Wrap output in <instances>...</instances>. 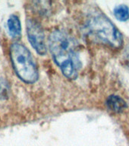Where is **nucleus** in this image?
Instances as JSON below:
<instances>
[{
	"label": "nucleus",
	"instance_id": "nucleus-1",
	"mask_svg": "<svg viewBox=\"0 0 129 146\" xmlns=\"http://www.w3.org/2000/svg\"><path fill=\"white\" fill-rule=\"evenodd\" d=\"M49 47L62 74L69 79H75L81 67L77 42L65 32L57 30L49 36Z\"/></svg>",
	"mask_w": 129,
	"mask_h": 146
},
{
	"label": "nucleus",
	"instance_id": "nucleus-2",
	"mask_svg": "<svg viewBox=\"0 0 129 146\" xmlns=\"http://www.w3.org/2000/svg\"><path fill=\"white\" fill-rule=\"evenodd\" d=\"M88 33L101 43L114 48H120L123 43L122 35L104 14L96 11L88 16L86 25Z\"/></svg>",
	"mask_w": 129,
	"mask_h": 146
},
{
	"label": "nucleus",
	"instance_id": "nucleus-3",
	"mask_svg": "<svg viewBox=\"0 0 129 146\" xmlns=\"http://www.w3.org/2000/svg\"><path fill=\"white\" fill-rule=\"evenodd\" d=\"M10 57L16 74L26 83L32 84L38 79V71L30 52L24 46L14 43L10 47Z\"/></svg>",
	"mask_w": 129,
	"mask_h": 146
},
{
	"label": "nucleus",
	"instance_id": "nucleus-4",
	"mask_svg": "<svg viewBox=\"0 0 129 146\" xmlns=\"http://www.w3.org/2000/svg\"><path fill=\"white\" fill-rule=\"evenodd\" d=\"M27 34L30 43L40 55H45L46 45L45 35L41 25L36 21L28 19L27 21Z\"/></svg>",
	"mask_w": 129,
	"mask_h": 146
},
{
	"label": "nucleus",
	"instance_id": "nucleus-5",
	"mask_svg": "<svg viewBox=\"0 0 129 146\" xmlns=\"http://www.w3.org/2000/svg\"><path fill=\"white\" fill-rule=\"evenodd\" d=\"M107 104L109 109L115 113H121L127 107L126 102L117 95L109 96L107 100Z\"/></svg>",
	"mask_w": 129,
	"mask_h": 146
},
{
	"label": "nucleus",
	"instance_id": "nucleus-6",
	"mask_svg": "<svg viewBox=\"0 0 129 146\" xmlns=\"http://www.w3.org/2000/svg\"><path fill=\"white\" fill-rule=\"evenodd\" d=\"M7 25L9 34L13 38H19L21 34V25L18 16H16L15 15H11L9 17Z\"/></svg>",
	"mask_w": 129,
	"mask_h": 146
},
{
	"label": "nucleus",
	"instance_id": "nucleus-7",
	"mask_svg": "<svg viewBox=\"0 0 129 146\" xmlns=\"http://www.w3.org/2000/svg\"><path fill=\"white\" fill-rule=\"evenodd\" d=\"M114 15L120 21H126L129 19V8L126 5L121 4L115 7Z\"/></svg>",
	"mask_w": 129,
	"mask_h": 146
},
{
	"label": "nucleus",
	"instance_id": "nucleus-8",
	"mask_svg": "<svg viewBox=\"0 0 129 146\" xmlns=\"http://www.w3.org/2000/svg\"><path fill=\"white\" fill-rule=\"evenodd\" d=\"M8 84H6V82L5 80L0 79V96H2V98L5 96L7 93H8Z\"/></svg>",
	"mask_w": 129,
	"mask_h": 146
},
{
	"label": "nucleus",
	"instance_id": "nucleus-9",
	"mask_svg": "<svg viewBox=\"0 0 129 146\" xmlns=\"http://www.w3.org/2000/svg\"><path fill=\"white\" fill-rule=\"evenodd\" d=\"M125 62L129 69V44L126 46L125 51Z\"/></svg>",
	"mask_w": 129,
	"mask_h": 146
}]
</instances>
